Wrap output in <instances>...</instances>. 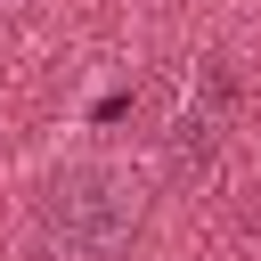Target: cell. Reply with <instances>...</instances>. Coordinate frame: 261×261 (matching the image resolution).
<instances>
[{"mask_svg": "<svg viewBox=\"0 0 261 261\" xmlns=\"http://www.w3.org/2000/svg\"><path fill=\"white\" fill-rule=\"evenodd\" d=\"M130 228H139V196H130V179H114V171H65V179L41 196V237H49L57 253H73V261L122 253Z\"/></svg>", "mask_w": 261, "mask_h": 261, "instance_id": "cell-1", "label": "cell"}]
</instances>
